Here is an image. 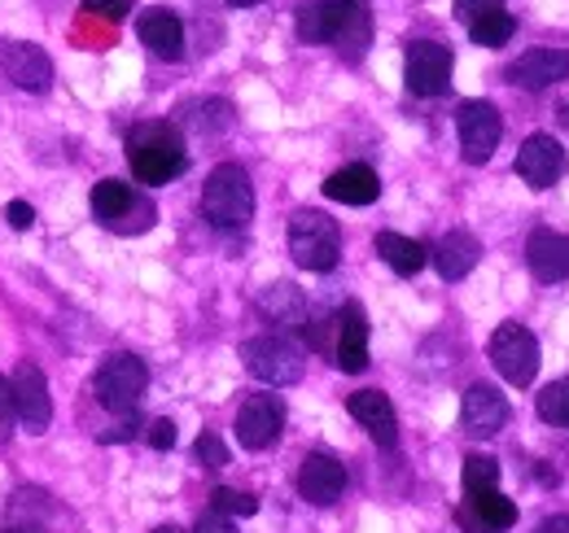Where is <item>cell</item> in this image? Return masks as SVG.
I'll use <instances>...</instances> for the list:
<instances>
[{"label": "cell", "instance_id": "cell-1", "mask_svg": "<svg viewBox=\"0 0 569 533\" xmlns=\"http://www.w3.org/2000/svg\"><path fill=\"white\" fill-rule=\"evenodd\" d=\"M298 36L307 44H338V49H351V58L363 53L368 36H372V22L363 13L359 0H316L298 13Z\"/></svg>", "mask_w": 569, "mask_h": 533}, {"label": "cell", "instance_id": "cell-2", "mask_svg": "<svg viewBox=\"0 0 569 533\" xmlns=\"http://www.w3.org/2000/svg\"><path fill=\"white\" fill-rule=\"evenodd\" d=\"M128 158H132V175L149 189L171 184L189 167L184 140L171 123H141L137 132L128 135Z\"/></svg>", "mask_w": 569, "mask_h": 533}, {"label": "cell", "instance_id": "cell-3", "mask_svg": "<svg viewBox=\"0 0 569 533\" xmlns=\"http://www.w3.org/2000/svg\"><path fill=\"white\" fill-rule=\"evenodd\" d=\"M202 214L211 219V228H219V232L246 228L254 219V184H250V175L237 162H219L211 175H207Z\"/></svg>", "mask_w": 569, "mask_h": 533}, {"label": "cell", "instance_id": "cell-4", "mask_svg": "<svg viewBox=\"0 0 569 533\" xmlns=\"http://www.w3.org/2000/svg\"><path fill=\"white\" fill-rule=\"evenodd\" d=\"M289 254L302 271H333L342 259V232L320 210H298L289 219Z\"/></svg>", "mask_w": 569, "mask_h": 533}, {"label": "cell", "instance_id": "cell-5", "mask_svg": "<svg viewBox=\"0 0 569 533\" xmlns=\"http://www.w3.org/2000/svg\"><path fill=\"white\" fill-rule=\"evenodd\" d=\"M144 390H149V368H144L137 354H110V359L97 368V376H92L97 402H101L106 411H119V415L137 411V402L144 399Z\"/></svg>", "mask_w": 569, "mask_h": 533}, {"label": "cell", "instance_id": "cell-6", "mask_svg": "<svg viewBox=\"0 0 569 533\" xmlns=\"http://www.w3.org/2000/svg\"><path fill=\"white\" fill-rule=\"evenodd\" d=\"M241 359H246V372L263 385H293L302 381V350L298 341H289L281 333H263L250 336L241 345Z\"/></svg>", "mask_w": 569, "mask_h": 533}, {"label": "cell", "instance_id": "cell-7", "mask_svg": "<svg viewBox=\"0 0 569 533\" xmlns=\"http://www.w3.org/2000/svg\"><path fill=\"white\" fill-rule=\"evenodd\" d=\"M491 363L508 385H517V390L530 385L539 376V341H535V333L526 324H512V320L499 324L491 333Z\"/></svg>", "mask_w": 569, "mask_h": 533}, {"label": "cell", "instance_id": "cell-8", "mask_svg": "<svg viewBox=\"0 0 569 533\" xmlns=\"http://www.w3.org/2000/svg\"><path fill=\"white\" fill-rule=\"evenodd\" d=\"M92 214L114 232H144L153 223V201L137 198L123 180H101L92 189Z\"/></svg>", "mask_w": 569, "mask_h": 533}, {"label": "cell", "instance_id": "cell-9", "mask_svg": "<svg viewBox=\"0 0 569 533\" xmlns=\"http://www.w3.org/2000/svg\"><path fill=\"white\" fill-rule=\"evenodd\" d=\"M456 135H460V153L465 162L482 167L491 162V153L499 149V135H503V119L491 101H465L460 114H456Z\"/></svg>", "mask_w": 569, "mask_h": 533}, {"label": "cell", "instance_id": "cell-10", "mask_svg": "<svg viewBox=\"0 0 569 533\" xmlns=\"http://www.w3.org/2000/svg\"><path fill=\"white\" fill-rule=\"evenodd\" d=\"M517 175L530 184V189H552L561 175H566V167H569V158H566V149H561V140L557 135H543V132H535V135H526L521 140V149H517Z\"/></svg>", "mask_w": 569, "mask_h": 533}, {"label": "cell", "instance_id": "cell-11", "mask_svg": "<svg viewBox=\"0 0 569 533\" xmlns=\"http://www.w3.org/2000/svg\"><path fill=\"white\" fill-rule=\"evenodd\" d=\"M284 429V402L277 394H254L237 411V442L246 451H268Z\"/></svg>", "mask_w": 569, "mask_h": 533}, {"label": "cell", "instance_id": "cell-12", "mask_svg": "<svg viewBox=\"0 0 569 533\" xmlns=\"http://www.w3.org/2000/svg\"><path fill=\"white\" fill-rule=\"evenodd\" d=\"M13 415L27 424V433H44L53 424V399H49V381L36 363H18L13 372Z\"/></svg>", "mask_w": 569, "mask_h": 533}, {"label": "cell", "instance_id": "cell-13", "mask_svg": "<svg viewBox=\"0 0 569 533\" xmlns=\"http://www.w3.org/2000/svg\"><path fill=\"white\" fill-rule=\"evenodd\" d=\"M0 70L9 83H18L22 92H44L53 83V62L40 44L31 40H4L0 44Z\"/></svg>", "mask_w": 569, "mask_h": 533}, {"label": "cell", "instance_id": "cell-14", "mask_svg": "<svg viewBox=\"0 0 569 533\" xmlns=\"http://www.w3.org/2000/svg\"><path fill=\"white\" fill-rule=\"evenodd\" d=\"M408 88L417 97H442L451 88V53H447V44L417 40L408 49Z\"/></svg>", "mask_w": 569, "mask_h": 533}, {"label": "cell", "instance_id": "cell-15", "mask_svg": "<svg viewBox=\"0 0 569 533\" xmlns=\"http://www.w3.org/2000/svg\"><path fill=\"white\" fill-rule=\"evenodd\" d=\"M456 521L465 533H508L517 525V503L503 499L499 490L465 494V503L456 507Z\"/></svg>", "mask_w": 569, "mask_h": 533}, {"label": "cell", "instance_id": "cell-16", "mask_svg": "<svg viewBox=\"0 0 569 533\" xmlns=\"http://www.w3.org/2000/svg\"><path fill=\"white\" fill-rule=\"evenodd\" d=\"M342 490H347V467H342V460H333L325 451H316V455L302 460V467H298V494L307 503L329 507V503L342 499Z\"/></svg>", "mask_w": 569, "mask_h": 533}, {"label": "cell", "instance_id": "cell-17", "mask_svg": "<svg viewBox=\"0 0 569 533\" xmlns=\"http://www.w3.org/2000/svg\"><path fill=\"white\" fill-rule=\"evenodd\" d=\"M460 424H465V433H473V438H496L499 429L508 424V399L499 394L496 385H487V381L469 385V390H465V402H460Z\"/></svg>", "mask_w": 569, "mask_h": 533}, {"label": "cell", "instance_id": "cell-18", "mask_svg": "<svg viewBox=\"0 0 569 533\" xmlns=\"http://www.w3.org/2000/svg\"><path fill=\"white\" fill-rule=\"evenodd\" d=\"M347 411L359 420V429H368V438H372L377 446L390 451V446L399 442V415H395V402L386 399L381 390H359V394H351Z\"/></svg>", "mask_w": 569, "mask_h": 533}, {"label": "cell", "instance_id": "cell-19", "mask_svg": "<svg viewBox=\"0 0 569 533\" xmlns=\"http://www.w3.org/2000/svg\"><path fill=\"white\" fill-rule=\"evenodd\" d=\"M333 359L342 372H363L368 368V320L356 302H347L333 320Z\"/></svg>", "mask_w": 569, "mask_h": 533}, {"label": "cell", "instance_id": "cell-20", "mask_svg": "<svg viewBox=\"0 0 569 533\" xmlns=\"http://www.w3.org/2000/svg\"><path fill=\"white\" fill-rule=\"evenodd\" d=\"M561 79H569L566 49H530V53H521V58L508 67V83L530 88V92L552 88V83H561Z\"/></svg>", "mask_w": 569, "mask_h": 533}, {"label": "cell", "instance_id": "cell-21", "mask_svg": "<svg viewBox=\"0 0 569 533\" xmlns=\"http://www.w3.org/2000/svg\"><path fill=\"white\" fill-rule=\"evenodd\" d=\"M526 263L535 271V280H543V284L569 280V237L552 232V228H535L526 241Z\"/></svg>", "mask_w": 569, "mask_h": 533}, {"label": "cell", "instance_id": "cell-22", "mask_svg": "<svg viewBox=\"0 0 569 533\" xmlns=\"http://www.w3.org/2000/svg\"><path fill=\"white\" fill-rule=\"evenodd\" d=\"M137 36H141L144 49L158 53L162 62L184 58V27H180V18L171 9H144L137 18Z\"/></svg>", "mask_w": 569, "mask_h": 533}, {"label": "cell", "instance_id": "cell-23", "mask_svg": "<svg viewBox=\"0 0 569 533\" xmlns=\"http://www.w3.org/2000/svg\"><path fill=\"white\" fill-rule=\"evenodd\" d=\"M377 193H381V180H377V171L363 167V162H351V167H342V171H333V175L325 180V198L342 201V205H372Z\"/></svg>", "mask_w": 569, "mask_h": 533}, {"label": "cell", "instance_id": "cell-24", "mask_svg": "<svg viewBox=\"0 0 569 533\" xmlns=\"http://www.w3.org/2000/svg\"><path fill=\"white\" fill-rule=\"evenodd\" d=\"M482 259V245H478V237L473 232H447L438 245H433V266H438V275L442 280H465L473 266Z\"/></svg>", "mask_w": 569, "mask_h": 533}, {"label": "cell", "instance_id": "cell-25", "mask_svg": "<svg viewBox=\"0 0 569 533\" xmlns=\"http://www.w3.org/2000/svg\"><path fill=\"white\" fill-rule=\"evenodd\" d=\"M377 254L386 259L390 271H399V275H417L421 266H426V245L421 241H412V237H399V232H381L377 237Z\"/></svg>", "mask_w": 569, "mask_h": 533}, {"label": "cell", "instance_id": "cell-26", "mask_svg": "<svg viewBox=\"0 0 569 533\" xmlns=\"http://www.w3.org/2000/svg\"><path fill=\"white\" fill-rule=\"evenodd\" d=\"M259 311H263L272 324H302L307 302H302V293H298L293 284H272V289H263Z\"/></svg>", "mask_w": 569, "mask_h": 533}, {"label": "cell", "instance_id": "cell-27", "mask_svg": "<svg viewBox=\"0 0 569 533\" xmlns=\"http://www.w3.org/2000/svg\"><path fill=\"white\" fill-rule=\"evenodd\" d=\"M512 31H517V22H512V13H482L478 22H469V36H473V44H482V49H499V44H508L512 40Z\"/></svg>", "mask_w": 569, "mask_h": 533}, {"label": "cell", "instance_id": "cell-28", "mask_svg": "<svg viewBox=\"0 0 569 533\" xmlns=\"http://www.w3.org/2000/svg\"><path fill=\"white\" fill-rule=\"evenodd\" d=\"M460 481H465V494L496 490L499 485V460H491V455H469L465 467H460Z\"/></svg>", "mask_w": 569, "mask_h": 533}, {"label": "cell", "instance_id": "cell-29", "mask_svg": "<svg viewBox=\"0 0 569 533\" xmlns=\"http://www.w3.org/2000/svg\"><path fill=\"white\" fill-rule=\"evenodd\" d=\"M539 420L557 424V429H569V376L566 381H552L543 394H539Z\"/></svg>", "mask_w": 569, "mask_h": 533}, {"label": "cell", "instance_id": "cell-30", "mask_svg": "<svg viewBox=\"0 0 569 533\" xmlns=\"http://www.w3.org/2000/svg\"><path fill=\"white\" fill-rule=\"evenodd\" d=\"M211 507L219 516H254L259 512V499L246 494V490H214Z\"/></svg>", "mask_w": 569, "mask_h": 533}, {"label": "cell", "instance_id": "cell-31", "mask_svg": "<svg viewBox=\"0 0 569 533\" xmlns=\"http://www.w3.org/2000/svg\"><path fill=\"white\" fill-rule=\"evenodd\" d=\"M193 455H198V460H202L207 467H223V464H228V446H223L214 433H202V438H198Z\"/></svg>", "mask_w": 569, "mask_h": 533}, {"label": "cell", "instance_id": "cell-32", "mask_svg": "<svg viewBox=\"0 0 569 533\" xmlns=\"http://www.w3.org/2000/svg\"><path fill=\"white\" fill-rule=\"evenodd\" d=\"M83 9L97 13V18H106V22H123L128 9H132V0H83Z\"/></svg>", "mask_w": 569, "mask_h": 533}, {"label": "cell", "instance_id": "cell-33", "mask_svg": "<svg viewBox=\"0 0 569 533\" xmlns=\"http://www.w3.org/2000/svg\"><path fill=\"white\" fill-rule=\"evenodd\" d=\"M503 9V0H456V18L469 27V22H478L482 13H496Z\"/></svg>", "mask_w": 569, "mask_h": 533}, {"label": "cell", "instance_id": "cell-34", "mask_svg": "<svg viewBox=\"0 0 569 533\" xmlns=\"http://www.w3.org/2000/svg\"><path fill=\"white\" fill-rule=\"evenodd\" d=\"M149 446L153 451H171L176 446V424L171 420H153L149 424Z\"/></svg>", "mask_w": 569, "mask_h": 533}, {"label": "cell", "instance_id": "cell-35", "mask_svg": "<svg viewBox=\"0 0 569 533\" xmlns=\"http://www.w3.org/2000/svg\"><path fill=\"white\" fill-rule=\"evenodd\" d=\"M4 219H9V228H18V232H27V228L36 223V210H31L27 201H9V205H4Z\"/></svg>", "mask_w": 569, "mask_h": 533}, {"label": "cell", "instance_id": "cell-36", "mask_svg": "<svg viewBox=\"0 0 569 533\" xmlns=\"http://www.w3.org/2000/svg\"><path fill=\"white\" fill-rule=\"evenodd\" d=\"M9 424H13V385L0 376V438L9 433Z\"/></svg>", "mask_w": 569, "mask_h": 533}, {"label": "cell", "instance_id": "cell-37", "mask_svg": "<svg viewBox=\"0 0 569 533\" xmlns=\"http://www.w3.org/2000/svg\"><path fill=\"white\" fill-rule=\"evenodd\" d=\"M193 533H237V525H232L228 516L211 512V516H202V521H198V530H193Z\"/></svg>", "mask_w": 569, "mask_h": 533}, {"label": "cell", "instance_id": "cell-38", "mask_svg": "<svg viewBox=\"0 0 569 533\" xmlns=\"http://www.w3.org/2000/svg\"><path fill=\"white\" fill-rule=\"evenodd\" d=\"M535 533H569V516H548Z\"/></svg>", "mask_w": 569, "mask_h": 533}, {"label": "cell", "instance_id": "cell-39", "mask_svg": "<svg viewBox=\"0 0 569 533\" xmlns=\"http://www.w3.org/2000/svg\"><path fill=\"white\" fill-rule=\"evenodd\" d=\"M153 533H184V530H180V525H158Z\"/></svg>", "mask_w": 569, "mask_h": 533}, {"label": "cell", "instance_id": "cell-40", "mask_svg": "<svg viewBox=\"0 0 569 533\" xmlns=\"http://www.w3.org/2000/svg\"><path fill=\"white\" fill-rule=\"evenodd\" d=\"M228 4H237V9H250V4H259V0H228Z\"/></svg>", "mask_w": 569, "mask_h": 533}, {"label": "cell", "instance_id": "cell-41", "mask_svg": "<svg viewBox=\"0 0 569 533\" xmlns=\"http://www.w3.org/2000/svg\"><path fill=\"white\" fill-rule=\"evenodd\" d=\"M561 123H566V132H569V105L561 110Z\"/></svg>", "mask_w": 569, "mask_h": 533}, {"label": "cell", "instance_id": "cell-42", "mask_svg": "<svg viewBox=\"0 0 569 533\" xmlns=\"http://www.w3.org/2000/svg\"><path fill=\"white\" fill-rule=\"evenodd\" d=\"M4 533H36V530H22V525H13V530H4Z\"/></svg>", "mask_w": 569, "mask_h": 533}]
</instances>
